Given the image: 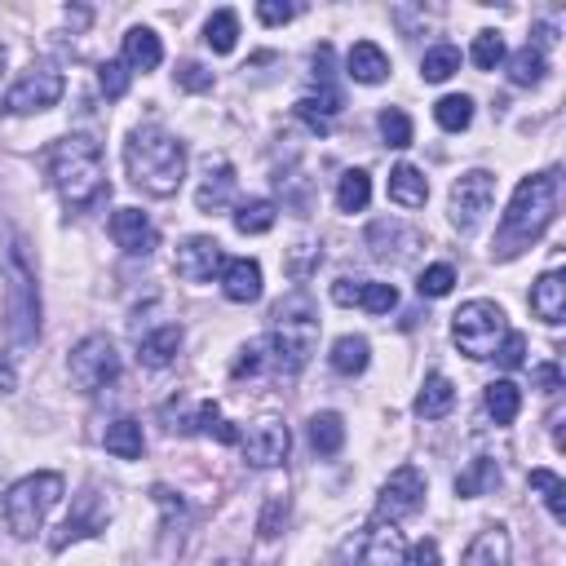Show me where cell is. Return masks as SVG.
Wrapping results in <instances>:
<instances>
[{
    "label": "cell",
    "instance_id": "2e32d148",
    "mask_svg": "<svg viewBox=\"0 0 566 566\" xmlns=\"http://www.w3.org/2000/svg\"><path fill=\"white\" fill-rule=\"evenodd\" d=\"M332 301L336 305H358L367 314H389L398 305V287L394 283H376V279H336L332 283Z\"/></svg>",
    "mask_w": 566,
    "mask_h": 566
},
{
    "label": "cell",
    "instance_id": "ee69618b",
    "mask_svg": "<svg viewBox=\"0 0 566 566\" xmlns=\"http://www.w3.org/2000/svg\"><path fill=\"white\" fill-rule=\"evenodd\" d=\"M451 287H455V270H451L447 261H433V265H424V270H420V279H416V292H420V296H429V301L447 296Z\"/></svg>",
    "mask_w": 566,
    "mask_h": 566
},
{
    "label": "cell",
    "instance_id": "f907efd6",
    "mask_svg": "<svg viewBox=\"0 0 566 566\" xmlns=\"http://www.w3.org/2000/svg\"><path fill=\"white\" fill-rule=\"evenodd\" d=\"M301 9L296 4H283V0H261L256 4V18L265 22V27H283V22H292Z\"/></svg>",
    "mask_w": 566,
    "mask_h": 566
},
{
    "label": "cell",
    "instance_id": "8fae6325",
    "mask_svg": "<svg viewBox=\"0 0 566 566\" xmlns=\"http://www.w3.org/2000/svg\"><path fill=\"white\" fill-rule=\"evenodd\" d=\"M424 491H429L424 473H420L416 464H398V469L385 478L380 495H376V522H402V517L420 513Z\"/></svg>",
    "mask_w": 566,
    "mask_h": 566
},
{
    "label": "cell",
    "instance_id": "f546056e",
    "mask_svg": "<svg viewBox=\"0 0 566 566\" xmlns=\"http://www.w3.org/2000/svg\"><path fill=\"white\" fill-rule=\"evenodd\" d=\"M389 199L398 208H424V199H429L424 172L416 164H394V172H389Z\"/></svg>",
    "mask_w": 566,
    "mask_h": 566
},
{
    "label": "cell",
    "instance_id": "d6a6232c",
    "mask_svg": "<svg viewBox=\"0 0 566 566\" xmlns=\"http://www.w3.org/2000/svg\"><path fill=\"white\" fill-rule=\"evenodd\" d=\"M482 402H486V416H491L495 424H513L517 411H522V389L504 376V380H491V385H486V398H482Z\"/></svg>",
    "mask_w": 566,
    "mask_h": 566
},
{
    "label": "cell",
    "instance_id": "836d02e7",
    "mask_svg": "<svg viewBox=\"0 0 566 566\" xmlns=\"http://www.w3.org/2000/svg\"><path fill=\"white\" fill-rule=\"evenodd\" d=\"M544 71H548V57H544V49H539V44H531V40L509 57V80H513L517 88L539 84V80H544Z\"/></svg>",
    "mask_w": 566,
    "mask_h": 566
},
{
    "label": "cell",
    "instance_id": "3957f363",
    "mask_svg": "<svg viewBox=\"0 0 566 566\" xmlns=\"http://www.w3.org/2000/svg\"><path fill=\"white\" fill-rule=\"evenodd\" d=\"M265 345H270V363L279 371H287V376H296L314 358V349H318V305H314V296L305 287L287 292L270 310V336H265Z\"/></svg>",
    "mask_w": 566,
    "mask_h": 566
},
{
    "label": "cell",
    "instance_id": "c3c4849f",
    "mask_svg": "<svg viewBox=\"0 0 566 566\" xmlns=\"http://www.w3.org/2000/svg\"><path fill=\"white\" fill-rule=\"evenodd\" d=\"M177 84H181L186 93H208V88H212V71H208L203 62H181V66H177Z\"/></svg>",
    "mask_w": 566,
    "mask_h": 566
},
{
    "label": "cell",
    "instance_id": "4fadbf2b",
    "mask_svg": "<svg viewBox=\"0 0 566 566\" xmlns=\"http://www.w3.org/2000/svg\"><path fill=\"white\" fill-rule=\"evenodd\" d=\"M367 248H371L376 261H385V265H402V261L416 256V248H420V230L407 226V221H398V217H376V221L367 226Z\"/></svg>",
    "mask_w": 566,
    "mask_h": 566
},
{
    "label": "cell",
    "instance_id": "484cf974",
    "mask_svg": "<svg viewBox=\"0 0 566 566\" xmlns=\"http://www.w3.org/2000/svg\"><path fill=\"white\" fill-rule=\"evenodd\" d=\"M177 349H181V327L177 323H159L155 332L137 336V358L146 367H168L177 358Z\"/></svg>",
    "mask_w": 566,
    "mask_h": 566
},
{
    "label": "cell",
    "instance_id": "5b68a950",
    "mask_svg": "<svg viewBox=\"0 0 566 566\" xmlns=\"http://www.w3.org/2000/svg\"><path fill=\"white\" fill-rule=\"evenodd\" d=\"M0 274H4V323L13 345H35L40 336V283H35V265L27 256L22 234H9V248L0 256Z\"/></svg>",
    "mask_w": 566,
    "mask_h": 566
},
{
    "label": "cell",
    "instance_id": "681fc988",
    "mask_svg": "<svg viewBox=\"0 0 566 566\" xmlns=\"http://www.w3.org/2000/svg\"><path fill=\"white\" fill-rule=\"evenodd\" d=\"M323 243H296V252L287 256V274L292 279H305L310 274V265H318L323 261V252H318Z\"/></svg>",
    "mask_w": 566,
    "mask_h": 566
},
{
    "label": "cell",
    "instance_id": "44dd1931",
    "mask_svg": "<svg viewBox=\"0 0 566 566\" xmlns=\"http://www.w3.org/2000/svg\"><path fill=\"white\" fill-rule=\"evenodd\" d=\"M509 562H513V539L495 522V526H486V531L473 535V544L464 548V562L460 566H509Z\"/></svg>",
    "mask_w": 566,
    "mask_h": 566
},
{
    "label": "cell",
    "instance_id": "ac0fdd59",
    "mask_svg": "<svg viewBox=\"0 0 566 566\" xmlns=\"http://www.w3.org/2000/svg\"><path fill=\"white\" fill-rule=\"evenodd\" d=\"M363 562L367 566H402L407 562V539L394 522H371L363 535Z\"/></svg>",
    "mask_w": 566,
    "mask_h": 566
},
{
    "label": "cell",
    "instance_id": "74e56055",
    "mask_svg": "<svg viewBox=\"0 0 566 566\" xmlns=\"http://www.w3.org/2000/svg\"><path fill=\"white\" fill-rule=\"evenodd\" d=\"M203 40H208L212 53H234V44H239V13L234 9H217L203 22Z\"/></svg>",
    "mask_w": 566,
    "mask_h": 566
},
{
    "label": "cell",
    "instance_id": "f1b7e54d",
    "mask_svg": "<svg viewBox=\"0 0 566 566\" xmlns=\"http://www.w3.org/2000/svg\"><path fill=\"white\" fill-rule=\"evenodd\" d=\"M500 486V464L491 460V455H473L460 473H455V495L460 500H478V495H486V491H495Z\"/></svg>",
    "mask_w": 566,
    "mask_h": 566
},
{
    "label": "cell",
    "instance_id": "277c9868",
    "mask_svg": "<svg viewBox=\"0 0 566 566\" xmlns=\"http://www.w3.org/2000/svg\"><path fill=\"white\" fill-rule=\"evenodd\" d=\"M49 177L66 208H88L106 195V159L88 133H71L49 155Z\"/></svg>",
    "mask_w": 566,
    "mask_h": 566
},
{
    "label": "cell",
    "instance_id": "ffe728a7",
    "mask_svg": "<svg viewBox=\"0 0 566 566\" xmlns=\"http://www.w3.org/2000/svg\"><path fill=\"white\" fill-rule=\"evenodd\" d=\"M106 526V509H102V500H97V491L88 486V491H80L75 495V513L62 522V539H57V548H66L71 539H84V535H97Z\"/></svg>",
    "mask_w": 566,
    "mask_h": 566
},
{
    "label": "cell",
    "instance_id": "d590c367",
    "mask_svg": "<svg viewBox=\"0 0 566 566\" xmlns=\"http://www.w3.org/2000/svg\"><path fill=\"white\" fill-rule=\"evenodd\" d=\"M310 447L318 455H336L345 447V420L336 411H314L310 416Z\"/></svg>",
    "mask_w": 566,
    "mask_h": 566
},
{
    "label": "cell",
    "instance_id": "7bdbcfd3",
    "mask_svg": "<svg viewBox=\"0 0 566 566\" xmlns=\"http://www.w3.org/2000/svg\"><path fill=\"white\" fill-rule=\"evenodd\" d=\"M469 57H473V66H478V71H495V66L504 62V35H500V31H491V27H486V31H478V35H473Z\"/></svg>",
    "mask_w": 566,
    "mask_h": 566
},
{
    "label": "cell",
    "instance_id": "83f0119b",
    "mask_svg": "<svg viewBox=\"0 0 566 566\" xmlns=\"http://www.w3.org/2000/svg\"><path fill=\"white\" fill-rule=\"evenodd\" d=\"M451 407H455V385L442 371H429L424 385H420V394H416V416L420 420H442Z\"/></svg>",
    "mask_w": 566,
    "mask_h": 566
},
{
    "label": "cell",
    "instance_id": "db71d44e",
    "mask_svg": "<svg viewBox=\"0 0 566 566\" xmlns=\"http://www.w3.org/2000/svg\"><path fill=\"white\" fill-rule=\"evenodd\" d=\"M402 566H442V553H438L433 539H420V544L407 548V562Z\"/></svg>",
    "mask_w": 566,
    "mask_h": 566
},
{
    "label": "cell",
    "instance_id": "9f6ffc18",
    "mask_svg": "<svg viewBox=\"0 0 566 566\" xmlns=\"http://www.w3.org/2000/svg\"><path fill=\"white\" fill-rule=\"evenodd\" d=\"M18 389V367H13V358L0 349V394H13Z\"/></svg>",
    "mask_w": 566,
    "mask_h": 566
},
{
    "label": "cell",
    "instance_id": "cb8c5ba5",
    "mask_svg": "<svg viewBox=\"0 0 566 566\" xmlns=\"http://www.w3.org/2000/svg\"><path fill=\"white\" fill-rule=\"evenodd\" d=\"M345 71H349V80H358V84H380V80L389 75V53H385L376 40H358V44L345 53Z\"/></svg>",
    "mask_w": 566,
    "mask_h": 566
},
{
    "label": "cell",
    "instance_id": "bcb514c9",
    "mask_svg": "<svg viewBox=\"0 0 566 566\" xmlns=\"http://www.w3.org/2000/svg\"><path fill=\"white\" fill-rule=\"evenodd\" d=\"M265 349H270V345H265V336H261V340H248V345L239 349V358H234L230 376H234V380H243V376H256V371L265 367Z\"/></svg>",
    "mask_w": 566,
    "mask_h": 566
},
{
    "label": "cell",
    "instance_id": "4316f807",
    "mask_svg": "<svg viewBox=\"0 0 566 566\" xmlns=\"http://www.w3.org/2000/svg\"><path fill=\"white\" fill-rule=\"evenodd\" d=\"M102 447H106L115 460H142V451H146L142 420H133V416L111 420V424H106V433H102Z\"/></svg>",
    "mask_w": 566,
    "mask_h": 566
},
{
    "label": "cell",
    "instance_id": "9a60e30c",
    "mask_svg": "<svg viewBox=\"0 0 566 566\" xmlns=\"http://www.w3.org/2000/svg\"><path fill=\"white\" fill-rule=\"evenodd\" d=\"M111 239L128 252V256H150L159 248V230L142 208H115L111 212Z\"/></svg>",
    "mask_w": 566,
    "mask_h": 566
},
{
    "label": "cell",
    "instance_id": "f5cc1de1",
    "mask_svg": "<svg viewBox=\"0 0 566 566\" xmlns=\"http://www.w3.org/2000/svg\"><path fill=\"white\" fill-rule=\"evenodd\" d=\"M150 495H155V504L168 513V522H181V517H186V500H181L172 486H155Z\"/></svg>",
    "mask_w": 566,
    "mask_h": 566
},
{
    "label": "cell",
    "instance_id": "9c48e42d",
    "mask_svg": "<svg viewBox=\"0 0 566 566\" xmlns=\"http://www.w3.org/2000/svg\"><path fill=\"white\" fill-rule=\"evenodd\" d=\"M62 93H66V80H62L57 66H31V71H22V75L9 84L4 111H9V115H40V111L57 106Z\"/></svg>",
    "mask_w": 566,
    "mask_h": 566
},
{
    "label": "cell",
    "instance_id": "d4e9b609",
    "mask_svg": "<svg viewBox=\"0 0 566 566\" xmlns=\"http://www.w3.org/2000/svg\"><path fill=\"white\" fill-rule=\"evenodd\" d=\"M230 199H234V168L221 159V164L208 168V177L199 181L195 208H199V212H221V208H230Z\"/></svg>",
    "mask_w": 566,
    "mask_h": 566
},
{
    "label": "cell",
    "instance_id": "7402d4cb",
    "mask_svg": "<svg viewBox=\"0 0 566 566\" xmlns=\"http://www.w3.org/2000/svg\"><path fill=\"white\" fill-rule=\"evenodd\" d=\"M292 111L310 133H332V119L340 115V93L332 84H318V93H305Z\"/></svg>",
    "mask_w": 566,
    "mask_h": 566
},
{
    "label": "cell",
    "instance_id": "8d00e7d4",
    "mask_svg": "<svg viewBox=\"0 0 566 566\" xmlns=\"http://www.w3.org/2000/svg\"><path fill=\"white\" fill-rule=\"evenodd\" d=\"M433 119L442 133H464L473 124V97L469 93H447L433 102Z\"/></svg>",
    "mask_w": 566,
    "mask_h": 566
},
{
    "label": "cell",
    "instance_id": "7c38bea8",
    "mask_svg": "<svg viewBox=\"0 0 566 566\" xmlns=\"http://www.w3.org/2000/svg\"><path fill=\"white\" fill-rule=\"evenodd\" d=\"M287 447H292V433H287V424L274 420V416H265V420L248 424V433H239V451H243V460H248L252 469H274V464H283V460H287Z\"/></svg>",
    "mask_w": 566,
    "mask_h": 566
},
{
    "label": "cell",
    "instance_id": "f35d334b",
    "mask_svg": "<svg viewBox=\"0 0 566 566\" xmlns=\"http://www.w3.org/2000/svg\"><path fill=\"white\" fill-rule=\"evenodd\" d=\"M455 71H460V49H455V44H433V49H424L420 75H424L429 84H442V80H451Z\"/></svg>",
    "mask_w": 566,
    "mask_h": 566
},
{
    "label": "cell",
    "instance_id": "b9f144b4",
    "mask_svg": "<svg viewBox=\"0 0 566 566\" xmlns=\"http://www.w3.org/2000/svg\"><path fill=\"white\" fill-rule=\"evenodd\" d=\"M376 128H380L385 146H394V150L411 146V115H407V111H398V106H385V111L376 115Z\"/></svg>",
    "mask_w": 566,
    "mask_h": 566
},
{
    "label": "cell",
    "instance_id": "11a10c76",
    "mask_svg": "<svg viewBox=\"0 0 566 566\" xmlns=\"http://www.w3.org/2000/svg\"><path fill=\"white\" fill-rule=\"evenodd\" d=\"M531 376H535V385H539V389H548V394H557V389H562V367H557V363H539Z\"/></svg>",
    "mask_w": 566,
    "mask_h": 566
},
{
    "label": "cell",
    "instance_id": "52a82bcc",
    "mask_svg": "<svg viewBox=\"0 0 566 566\" xmlns=\"http://www.w3.org/2000/svg\"><path fill=\"white\" fill-rule=\"evenodd\" d=\"M504 332H509V323H504V310L495 301H482L478 296V301H464L451 314V340L469 358H495Z\"/></svg>",
    "mask_w": 566,
    "mask_h": 566
},
{
    "label": "cell",
    "instance_id": "7a4b0ae2",
    "mask_svg": "<svg viewBox=\"0 0 566 566\" xmlns=\"http://www.w3.org/2000/svg\"><path fill=\"white\" fill-rule=\"evenodd\" d=\"M557 217V172H531L517 181L504 217H500V239L495 252L500 256H517L522 248H531Z\"/></svg>",
    "mask_w": 566,
    "mask_h": 566
},
{
    "label": "cell",
    "instance_id": "816d5d0a",
    "mask_svg": "<svg viewBox=\"0 0 566 566\" xmlns=\"http://www.w3.org/2000/svg\"><path fill=\"white\" fill-rule=\"evenodd\" d=\"M279 513L287 517V500H283V495H270V500H265V513H261V522H256V531H261L265 539L279 535Z\"/></svg>",
    "mask_w": 566,
    "mask_h": 566
},
{
    "label": "cell",
    "instance_id": "7dc6e473",
    "mask_svg": "<svg viewBox=\"0 0 566 566\" xmlns=\"http://www.w3.org/2000/svg\"><path fill=\"white\" fill-rule=\"evenodd\" d=\"M495 363H500L504 371L526 367V336H522V332H504V340H500V349H495Z\"/></svg>",
    "mask_w": 566,
    "mask_h": 566
},
{
    "label": "cell",
    "instance_id": "1f68e13d",
    "mask_svg": "<svg viewBox=\"0 0 566 566\" xmlns=\"http://www.w3.org/2000/svg\"><path fill=\"white\" fill-rule=\"evenodd\" d=\"M274 217H279V203L265 199V195H256V199H243L230 221H234L239 234H265V230L274 226Z\"/></svg>",
    "mask_w": 566,
    "mask_h": 566
},
{
    "label": "cell",
    "instance_id": "e0dca14e",
    "mask_svg": "<svg viewBox=\"0 0 566 566\" xmlns=\"http://www.w3.org/2000/svg\"><path fill=\"white\" fill-rule=\"evenodd\" d=\"M217 279H221L226 301H234V305L261 301V265L252 256H226V265H221Z\"/></svg>",
    "mask_w": 566,
    "mask_h": 566
},
{
    "label": "cell",
    "instance_id": "d6986e66",
    "mask_svg": "<svg viewBox=\"0 0 566 566\" xmlns=\"http://www.w3.org/2000/svg\"><path fill=\"white\" fill-rule=\"evenodd\" d=\"M531 310H535V318H544L548 327H557V323L566 318V279H562V270H544V274L535 279V287H531Z\"/></svg>",
    "mask_w": 566,
    "mask_h": 566
},
{
    "label": "cell",
    "instance_id": "6da1fadb",
    "mask_svg": "<svg viewBox=\"0 0 566 566\" xmlns=\"http://www.w3.org/2000/svg\"><path fill=\"white\" fill-rule=\"evenodd\" d=\"M124 172L142 195L168 199L186 177V142L164 124H137L124 142Z\"/></svg>",
    "mask_w": 566,
    "mask_h": 566
},
{
    "label": "cell",
    "instance_id": "6f0895ef",
    "mask_svg": "<svg viewBox=\"0 0 566 566\" xmlns=\"http://www.w3.org/2000/svg\"><path fill=\"white\" fill-rule=\"evenodd\" d=\"M0 75H4V44H0Z\"/></svg>",
    "mask_w": 566,
    "mask_h": 566
},
{
    "label": "cell",
    "instance_id": "ba28073f",
    "mask_svg": "<svg viewBox=\"0 0 566 566\" xmlns=\"http://www.w3.org/2000/svg\"><path fill=\"white\" fill-rule=\"evenodd\" d=\"M66 371H71V385H75L80 394H102L106 385H115V380H119L124 363H119L115 340H111V336H102V332H93V336H84V340L71 349Z\"/></svg>",
    "mask_w": 566,
    "mask_h": 566
},
{
    "label": "cell",
    "instance_id": "e575fe53",
    "mask_svg": "<svg viewBox=\"0 0 566 566\" xmlns=\"http://www.w3.org/2000/svg\"><path fill=\"white\" fill-rule=\"evenodd\" d=\"M371 203V177L363 168H345L336 177V208L340 212H363Z\"/></svg>",
    "mask_w": 566,
    "mask_h": 566
},
{
    "label": "cell",
    "instance_id": "4dcf8cb0",
    "mask_svg": "<svg viewBox=\"0 0 566 566\" xmlns=\"http://www.w3.org/2000/svg\"><path fill=\"white\" fill-rule=\"evenodd\" d=\"M327 363H332V371H336V376H363V371H367V363H371V345H367V336H354V332L336 336V345H332Z\"/></svg>",
    "mask_w": 566,
    "mask_h": 566
},
{
    "label": "cell",
    "instance_id": "60d3db41",
    "mask_svg": "<svg viewBox=\"0 0 566 566\" xmlns=\"http://www.w3.org/2000/svg\"><path fill=\"white\" fill-rule=\"evenodd\" d=\"M531 486H535L539 500L548 504V517H553V522H566V482H562L553 469H531Z\"/></svg>",
    "mask_w": 566,
    "mask_h": 566
},
{
    "label": "cell",
    "instance_id": "f6af8a7d",
    "mask_svg": "<svg viewBox=\"0 0 566 566\" xmlns=\"http://www.w3.org/2000/svg\"><path fill=\"white\" fill-rule=\"evenodd\" d=\"M128 80H133V71H128L119 57H111V62H102V66H97V88H102L111 102L128 93Z\"/></svg>",
    "mask_w": 566,
    "mask_h": 566
},
{
    "label": "cell",
    "instance_id": "603a6c76",
    "mask_svg": "<svg viewBox=\"0 0 566 566\" xmlns=\"http://www.w3.org/2000/svg\"><path fill=\"white\" fill-rule=\"evenodd\" d=\"M119 62H124L128 71H155V66L164 62L159 35H155L150 27H128V31H124V53H119Z\"/></svg>",
    "mask_w": 566,
    "mask_h": 566
},
{
    "label": "cell",
    "instance_id": "30bf717a",
    "mask_svg": "<svg viewBox=\"0 0 566 566\" xmlns=\"http://www.w3.org/2000/svg\"><path fill=\"white\" fill-rule=\"evenodd\" d=\"M495 199V177L486 168H469L451 181V226L460 234H473L482 226V217L491 212Z\"/></svg>",
    "mask_w": 566,
    "mask_h": 566
},
{
    "label": "cell",
    "instance_id": "5bb4252c",
    "mask_svg": "<svg viewBox=\"0 0 566 566\" xmlns=\"http://www.w3.org/2000/svg\"><path fill=\"white\" fill-rule=\"evenodd\" d=\"M221 265H226V252H221V243H217L212 234H190V239H181V248H177V256H172V270H177V279H186V283H212V279L221 274Z\"/></svg>",
    "mask_w": 566,
    "mask_h": 566
},
{
    "label": "cell",
    "instance_id": "ab89813d",
    "mask_svg": "<svg viewBox=\"0 0 566 566\" xmlns=\"http://www.w3.org/2000/svg\"><path fill=\"white\" fill-rule=\"evenodd\" d=\"M190 429H199V433H208V438H217V442H226V447H234V442H239V429L221 416V407H217V402H199V407H195Z\"/></svg>",
    "mask_w": 566,
    "mask_h": 566
},
{
    "label": "cell",
    "instance_id": "8992f818",
    "mask_svg": "<svg viewBox=\"0 0 566 566\" xmlns=\"http://www.w3.org/2000/svg\"><path fill=\"white\" fill-rule=\"evenodd\" d=\"M62 491H66L62 473H27V478H18V482L4 491V504H0L4 526H9L18 539L40 535V531H44V517L53 513V504L62 500Z\"/></svg>",
    "mask_w": 566,
    "mask_h": 566
}]
</instances>
